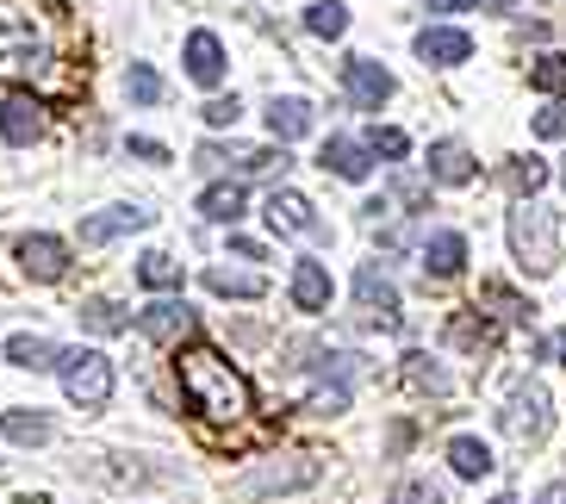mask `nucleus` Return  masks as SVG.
I'll use <instances>...</instances> for the list:
<instances>
[{
	"label": "nucleus",
	"mask_w": 566,
	"mask_h": 504,
	"mask_svg": "<svg viewBox=\"0 0 566 504\" xmlns=\"http://www.w3.org/2000/svg\"><path fill=\"white\" fill-rule=\"evenodd\" d=\"M187 75H193L200 87L224 82V44H218V32H193V38H187Z\"/></svg>",
	"instance_id": "16"
},
{
	"label": "nucleus",
	"mask_w": 566,
	"mask_h": 504,
	"mask_svg": "<svg viewBox=\"0 0 566 504\" xmlns=\"http://www.w3.org/2000/svg\"><path fill=\"white\" fill-rule=\"evenodd\" d=\"M405 150H411V144H405V132H392V125H374V132H367V156H386V162H399Z\"/></svg>",
	"instance_id": "35"
},
{
	"label": "nucleus",
	"mask_w": 566,
	"mask_h": 504,
	"mask_svg": "<svg viewBox=\"0 0 566 504\" xmlns=\"http://www.w3.org/2000/svg\"><path fill=\"white\" fill-rule=\"evenodd\" d=\"M268 132L281 137V144L305 137V132H312V106H305V101H274V106H268Z\"/></svg>",
	"instance_id": "24"
},
{
	"label": "nucleus",
	"mask_w": 566,
	"mask_h": 504,
	"mask_svg": "<svg viewBox=\"0 0 566 504\" xmlns=\"http://www.w3.org/2000/svg\"><path fill=\"white\" fill-rule=\"evenodd\" d=\"M417 56L430 69H454V63L473 56V38H467L461 25H423V32H417Z\"/></svg>",
	"instance_id": "11"
},
{
	"label": "nucleus",
	"mask_w": 566,
	"mask_h": 504,
	"mask_svg": "<svg viewBox=\"0 0 566 504\" xmlns=\"http://www.w3.org/2000/svg\"><path fill=\"white\" fill-rule=\"evenodd\" d=\"M237 113H243V106H237V94H231V101L218 94V101L200 106V118H206V125H218V132H224V125H237Z\"/></svg>",
	"instance_id": "37"
},
{
	"label": "nucleus",
	"mask_w": 566,
	"mask_h": 504,
	"mask_svg": "<svg viewBox=\"0 0 566 504\" xmlns=\"http://www.w3.org/2000/svg\"><path fill=\"white\" fill-rule=\"evenodd\" d=\"M535 137H566V106H542L535 113Z\"/></svg>",
	"instance_id": "38"
},
{
	"label": "nucleus",
	"mask_w": 566,
	"mask_h": 504,
	"mask_svg": "<svg viewBox=\"0 0 566 504\" xmlns=\"http://www.w3.org/2000/svg\"><path fill=\"white\" fill-rule=\"evenodd\" d=\"M560 187H566V168H560Z\"/></svg>",
	"instance_id": "47"
},
{
	"label": "nucleus",
	"mask_w": 566,
	"mask_h": 504,
	"mask_svg": "<svg viewBox=\"0 0 566 504\" xmlns=\"http://www.w3.org/2000/svg\"><path fill=\"white\" fill-rule=\"evenodd\" d=\"M480 305H499V318H511V324H530V305L516 300L511 286H480Z\"/></svg>",
	"instance_id": "34"
},
{
	"label": "nucleus",
	"mask_w": 566,
	"mask_h": 504,
	"mask_svg": "<svg viewBox=\"0 0 566 504\" xmlns=\"http://www.w3.org/2000/svg\"><path fill=\"white\" fill-rule=\"evenodd\" d=\"M125 87H132L137 106H156V101H163V75H156L150 63H132V69H125Z\"/></svg>",
	"instance_id": "31"
},
{
	"label": "nucleus",
	"mask_w": 566,
	"mask_h": 504,
	"mask_svg": "<svg viewBox=\"0 0 566 504\" xmlns=\"http://www.w3.org/2000/svg\"><path fill=\"white\" fill-rule=\"evenodd\" d=\"M530 87L535 94H566V56H542L530 69Z\"/></svg>",
	"instance_id": "33"
},
{
	"label": "nucleus",
	"mask_w": 566,
	"mask_h": 504,
	"mask_svg": "<svg viewBox=\"0 0 566 504\" xmlns=\"http://www.w3.org/2000/svg\"><path fill=\"white\" fill-rule=\"evenodd\" d=\"M63 392L69 405H82V411H106L113 405V355L101 349H63Z\"/></svg>",
	"instance_id": "3"
},
{
	"label": "nucleus",
	"mask_w": 566,
	"mask_h": 504,
	"mask_svg": "<svg viewBox=\"0 0 566 504\" xmlns=\"http://www.w3.org/2000/svg\"><path fill=\"white\" fill-rule=\"evenodd\" d=\"M144 224H150V212L113 206V212H101V219H82V243L87 250H101V243H113V237H125V231H144Z\"/></svg>",
	"instance_id": "15"
},
{
	"label": "nucleus",
	"mask_w": 566,
	"mask_h": 504,
	"mask_svg": "<svg viewBox=\"0 0 566 504\" xmlns=\"http://www.w3.org/2000/svg\"><path fill=\"white\" fill-rule=\"evenodd\" d=\"M399 200H405V206H423V200H430V187H423V181H411V175H405V181H399Z\"/></svg>",
	"instance_id": "40"
},
{
	"label": "nucleus",
	"mask_w": 566,
	"mask_h": 504,
	"mask_svg": "<svg viewBox=\"0 0 566 504\" xmlns=\"http://www.w3.org/2000/svg\"><path fill=\"white\" fill-rule=\"evenodd\" d=\"M231 250L243 255V262H262V243H250V237H231Z\"/></svg>",
	"instance_id": "42"
},
{
	"label": "nucleus",
	"mask_w": 566,
	"mask_h": 504,
	"mask_svg": "<svg viewBox=\"0 0 566 504\" xmlns=\"http://www.w3.org/2000/svg\"><path fill=\"white\" fill-rule=\"evenodd\" d=\"M82 324H87L94 336H118V330H132V318H125V312H118L113 300H87V305H82Z\"/></svg>",
	"instance_id": "30"
},
{
	"label": "nucleus",
	"mask_w": 566,
	"mask_h": 504,
	"mask_svg": "<svg viewBox=\"0 0 566 504\" xmlns=\"http://www.w3.org/2000/svg\"><path fill=\"white\" fill-rule=\"evenodd\" d=\"M499 423H504V437L523 442V449H530V442H542V437H548V392L535 387V380H523V387L504 399Z\"/></svg>",
	"instance_id": "4"
},
{
	"label": "nucleus",
	"mask_w": 566,
	"mask_h": 504,
	"mask_svg": "<svg viewBox=\"0 0 566 504\" xmlns=\"http://www.w3.org/2000/svg\"><path fill=\"white\" fill-rule=\"evenodd\" d=\"M504 181H511L516 193H530V200H535V187L548 181V162H535V156H516V162L504 168Z\"/></svg>",
	"instance_id": "32"
},
{
	"label": "nucleus",
	"mask_w": 566,
	"mask_h": 504,
	"mask_svg": "<svg viewBox=\"0 0 566 504\" xmlns=\"http://www.w3.org/2000/svg\"><path fill=\"white\" fill-rule=\"evenodd\" d=\"M293 305L300 312H324L331 305V269L324 262H293Z\"/></svg>",
	"instance_id": "19"
},
{
	"label": "nucleus",
	"mask_w": 566,
	"mask_h": 504,
	"mask_svg": "<svg viewBox=\"0 0 566 504\" xmlns=\"http://www.w3.org/2000/svg\"><path fill=\"white\" fill-rule=\"evenodd\" d=\"M343 94H349V106H361V113H380V106L392 101V75H386L374 56H349V63H343Z\"/></svg>",
	"instance_id": "8"
},
{
	"label": "nucleus",
	"mask_w": 566,
	"mask_h": 504,
	"mask_svg": "<svg viewBox=\"0 0 566 504\" xmlns=\"http://www.w3.org/2000/svg\"><path fill=\"white\" fill-rule=\"evenodd\" d=\"M137 281L150 286V293H175V286H181V262L163 255V250H150L144 262H137Z\"/></svg>",
	"instance_id": "28"
},
{
	"label": "nucleus",
	"mask_w": 566,
	"mask_h": 504,
	"mask_svg": "<svg viewBox=\"0 0 566 504\" xmlns=\"http://www.w3.org/2000/svg\"><path fill=\"white\" fill-rule=\"evenodd\" d=\"M132 324H137V336L181 349L187 330H193V305H187V300H156V305H144V312H132Z\"/></svg>",
	"instance_id": "6"
},
{
	"label": "nucleus",
	"mask_w": 566,
	"mask_h": 504,
	"mask_svg": "<svg viewBox=\"0 0 566 504\" xmlns=\"http://www.w3.org/2000/svg\"><path fill=\"white\" fill-rule=\"evenodd\" d=\"M200 212H206L212 224H237V219H243V187H237V181L206 187V193H200Z\"/></svg>",
	"instance_id": "25"
},
{
	"label": "nucleus",
	"mask_w": 566,
	"mask_h": 504,
	"mask_svg": "<svg viewBox=\"0 0 566 504\" xmlns=\"http://www.w3.org/2000/svg\"><path fill=\"white\" fill-rule=\"evenodd\" d=\"M405 387H411V392H430V399H442V392H449V374L436 368L423 349H411V355H405Z\"/></svg>",
	"instance_id": "27"
},
{
	"label": "nucleus",
	"mask_w": 566,
	"mask_h": 504,
	"mask_svg": "<svg viewBox=\"0 0 566 504\" xmlns=\"http://www.w3.org/2000/svg\"><path fill=\"white\" fill-rule=\"evenodd\" d=\"M535 504H566V486H548V492H542Z\"/></svg>",
	"instance_id": "45"
},
{
	"label": "nucleus",
	"mask_w": 566,
	"mask_h": 504,
	"mask_svg": "<svg viewBox=\"0 0 566 504\" xmlns=\"http://www.w3.org/2000/svg\"><path fill=\"white\" fill-rule=\"evenodd\" d=\"M0 437H13L19 449H38V442H51V418L44 411H0Z\"/></svg>",
	"instance_id": "22"
},
{
	"label": "nucleus",
	"mask_w": 566,
	"mask_h": 504,
	"mask_svg": "<svg viewBox=\"0 0 566 504\" xmlns=\"http://www.w3.org/2000/svg\"><path fill=\"white\" fill-rule=\"evenodd\" d=\"M423 7H430V13H473L480 0H423Z\"/></svg>",
	"instance_id": "41"
},
{
	"label": "nucleus",
	"mask_w": 566,
	"mask_h": 504,
	"mask_svg": "<svg viewBox=\"0 0 566 504\" xmlns=\"http://www.w3.org/2000/svg\"><path fill=\"white\" fill-rule=\"evenodd\" d=\"M449 468L461 473V480H480V473H492L499 461H492V449H485L480 437H454L449 442Z\"/></svg>",
	"instance_id": "23"
},
{
	"label": "nucleus",
	"mask_w": 566,
	"mask_h": 504,
	"mask_svg": "<svg viewBox=\"0 0 566 504\" xmlns=\"http://www.w3.org/2000/svg\"><path fill=\"white\" fill-rule=\"evenodd\" d=\"M125 150H132V156H144V162H168V150H163V144H156V137H132Z\"/></svg>",
	"instance_id": "39"
},
{
	"label": "nucleus",
	"mask_w": 566,
	"mask_h": 504,
	"mask_svg": "<svg viewBox=\"0 0 566 504\" xmlns=\"http://www.w3.org/2000/svg\"><path fill=\"white\" fill-rule=\"evenodd\" d=\"M516 0H480V13H511Z\"/></svg>",
	"instance_id": "44"
},
{
	"label": "nucleus",
	"mask_w": 566,
	"mask_h": 504,
	"mask_svg": "<svg viewBox=\"0 0 566 504\" xmlns=\"http://www.w3.org/2000/svg\"><path fill=\"white\" fill-rule=\"evenodd\" d=\"M317 162L331 168V175H343V181H367L374 156H367V144H355V137H324V156H317Z\"/></svg>",
	"instance_id": "18"
},
{
	"label": "nucleus",
	"mask_w": 566,
	"mask_h": 504,
	"mask_svg": "<svg viewBox=\"0 0 566 504\" xmlns=\"http://www.w3.org/2000/svg\"><path fill=\"white\" fill-rule=\"evenodd\" d=\"M305 32L343 38V32H349V7H343V0H317V7H305Z\"/></svg>",
	"instance_id": "29"
},
{
	"label": "nucleus",
	"mask_w": 566,
	"mask_h": 504,
	"mask_svg": "<svg viewBox=\"0 0 566 504\" xmlns=\"http://www.w3.org/2000/svg\"><path fill=\"white\" fill-rule=\"evenodd\" d=\"M0 137L19 144V150L38 144V137H44V106H38L32 94H7V106H0Z\"/></svg>",
	"instance_id": "13"
},
{
	"label": "nucleus",
	"mask_w": 566,
	"mask_h": 504,
	"mask_svg": "<svg viewBox=\"0 0 566 504\" xmlns=\"http://www.w3.org/2000/svg\"><path fill=\"white\" fill-rule=\"evenodd\" d=\"M7 361H13V368H25V374H44V368H56V361H63V349H56L51 336H13V343H7Z\"/></svg>",
	"instance_id": "20"
},
{
	"label": "nucleus",
	"mask_w": 566,
	"mask_h": 504,
	"mask_svg": "<svg viewBox=\"0 0 566 504\" xmlns=\"http://www.w3.org/2000/svg\"><path fill=\"white\" fill-rule=\"evenodd\" d=\"M386 504H449V498H442V486H430V480H405Z\"/></svg>",
	"instance_id": "36"
},
{
	"label": "nucleus",
	"mask_w": 566,
	"mask_h": 504,
	"mask_svg": "<svg viewBox=\"0 0 566 504\" xmlns=\"http://www.w3.org/2000/svg\"><path fill=\"white\" fill-rule=\"evenodd\" d=\"M200 168H212V175H274V168H286V150H237V144H200Z\"/></svg>",
	"instance_id": "9"
},
{
	"label": "nucleus",
	"mask_w": 566,
	"mask_h": 504,
	"mask_svg": "<svg viewBox=\"0 0 566 504\" xmlns=\"http://www.w3.org/2000/svg\"><path fill=\"white\" fill-rule=\"evenodd\" d=\"M430 181H442V187H467V181H473V150H467V144H454V137L430 144Z\"/></svg>",
	"instance_id": "17"
},
{
	"label": "nucleus",
	"mask_w": 566,
	"mask_h": 504,
	"mask_svg": "<svg viewBox=\"0 0 566 504\" xmlns=\"http://www.w3.org/2000/svg\"><path fill=\"white\" fill-rule=\"evenodd\" d=\"M355 305H361L367 324H386V330H399V286L386 281L374 262H361L355 269Z\"/></svg>",
	"instance_id": "7"
},
{
	"label": "nucleus",
	"mask_w": 566,
	"mask_h": 504,
	"mask_svg": "<svg viewBox=\"0 0 566 504\" xmlns=\"http://www.w3.org/2000/svg\"><path fill=\"white\" fill-rule=\"evenodd\" d=\"M44 69V38L32 19L0 13V75H38Z\"/></svg>",
	"instance_id": "5"
},
{
	"label": "nucleus",
	"mask_w": 566,
	"mask_h": 504,
	"mask_svg": "<svg viewBox=\"0 0 566 504\" xmlns=\"http://www.w3.org/2000/svg\"><path fill=\"white\" fill-rule=\"evenodd\" d=\"M461 269H467V237L461 231H436L430 243H423V274H430V281H454Z\"/></svg>",
	"instance_id": "14"
},
{
	"label": "nucleus",
	"mask_w": 566,
	"mask_h": 504,
	"mask_svg": "<svg viewBox=\"0 0 566 504\" xmlns=\"http://www.w3.org/2000/svg\"><path fill=\"white\" fill-rule=\"evenodd\" d=\"M449 343H454V349H492V343H499V324L480 318V305H473V312H454Z\"/></svg>",
	"instance_id": "21"
},
{
	"label": "nucleus",
	"mask_w": 566,
	"mask_h": 504,
	"mask_svg": "<svg viewBox=\"0 0 566 504\" xmlns=\"http://www.w3.org/2000/svg\"><path fill=\"white\" fill-rule=\"evenodd\" d=\"M175 387H181V405L200 423H250L255 418L250 374L237 368L224 349H212V343H181L175 349Z\"/></svg>",
	"instance_id": "1"
},
{
	"label": "nucleus",
	"mask_w": 566,
	"mask_h": 504,
	"mask_svg": "<svg viewBox=\"0 0 566 504\" xmlns=\"http://www.w3.org/2000/svg\"><path fill=\"white\" fill-rule=\"evenodd\" d=\"M268 224H274V231H286V237H324L312 200H305V193H293V187H274V193H268Z\"/></svg>",
	"instance_id": "10"
},
{
	"label": "nucleus",
	"mask_w": 566,
	"mask_h": 504,
	"mask_svg": "<svg viewBox=\"0 0 566 504\" xmlns=\"http://www.w3.org/2000/svg\"><path fill=\"white\" fill-rule=\"evenodd\" d=\"M511 250H516V262H523V274H554V269H560V224H554L548 206L516 200V212H511Z\"/></svg>",
	"instance_id": "2"
},
{
	"label": "nucleus",
	"mask_w": 566,
	"mask_h": 504,
	"mask_svg": "<svg viewBox=\"0 0 566 504\" xmlns=\"http://www.w3.org/2000/svg\"><path fill=\"white\" fill-rule=\"evenodd\" d=\"M548 355H554V361L566 368V330H554V336H548Z\"/></svg>",
	"instance_id": "43"
},
{
	"label": "nucleus",
	"mask_w": 566,
	"mask_h": 504,
	"mask_svg": "<svg viewBox=\"0 0 566 504\" xmlns=\"http://www.w3.org/2000/svg\"><path fill=\"white\" fill-rule=\"evenodd\" d=\"M19 269L32 274V281H63L69 274V243L63 237H25V243H19Z\"/></svg>",
	"instance_id": "12"
},
{
	"label": "nucleus",
	"mask_w": 566,
	"mask_h": 504,
	"mask_svg": "<svg viewBox=\"0 0 566 504\" xmlns=\"http://www.w3.org/2000/svg\"><path fill=\"white\" fill-rule=\"evenodd\" d=\"M206 286H212L218 300H262L268 293L262 274H237V269H206Z\"/></svg>",
	"instance_id": "26"
},
{
	"label": "nucleus",
	"mask_w": 566,
	"mask_h": 504,
	"mask_svg": "<svg viewBox=\"0 0 566 504\" xmlns=\"http://www.w3.org/2000/svg\"><path fill=\"white\" fill-rule=\"evenodd\" d=\"M492 504H516V498H511V492H499V498H492Z\"/></svg>",
	"instance_id": "46"
}]
</instances>
